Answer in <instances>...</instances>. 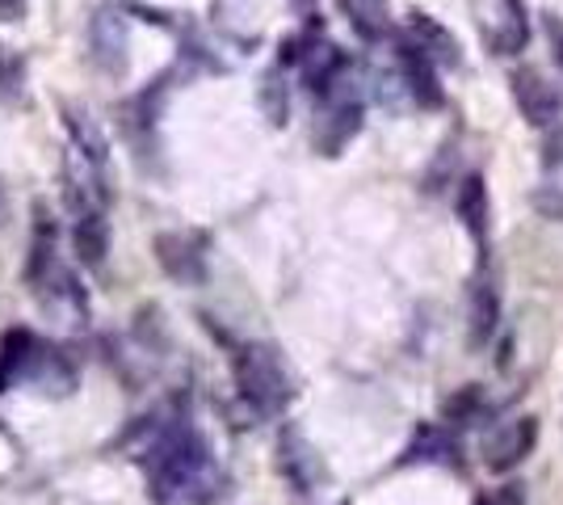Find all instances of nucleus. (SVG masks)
<instances>
[{
	"label": "nucleus",
	"instance_id": "nucleus-1",
	"mask_svg": "<svg viewBox=\"0 0 563 505\" xmlns=\"http://www.w3.org/2000/svg\"><path fill=\"white\" fill-rule=\"evenodd\" d=\"M140 463L152 502L161 505H207L223 488V472L211 442L189 417H168L161 426H152Z\"/></svg>",
	"mask_w": 563,
	"mask_h": 505
},
{
	"label": "nucleus",
	"instance_id": "nucleus-15",
	"mask_svg": "<svg viewBox=\"0 0 563 505\" xmlns=\"http://www.w3.org/2000/svg\"><path fill=\"white\" fill-rule=\"evenodd\" d=\"M454 455H459L454 433H446L442 426H421L417 438L408 442V451L399 455V463H450Z\"/></svg>",
	"mask_w": 563,
	"mask_h": 505
},
{
	"label": "nucleus",
	"instance_id": "nucleus-17",
	"mask_svg": "<svg viewBox=\"0 0 563 505\" xmlns=\"http://www.w3.org/2000/svg\"><path fill=\"white\" fill-rule=\"evenodd\" d=\"M261 110L269 114V122L274 127H282L286 122V114H290V97H286V80H282L278 73H265L261 76Z\"/></svg>",
	"mask_w": 563,
	"mask_h": 505
},
{
	"label": "nucleus",
	"instance_id": "nucleus-21",
	"mask_svg": "<svg viewBox=\"0 0 563 505\" xmlns=\"http://www.w3.org/2000/svg\"><path fill=\"white\" fill-rule=\"evenodd\" d=\"M475 505H521V488H517V484H505L500 493H493V497H479Z\"/></svg>",
	"mask_w": 563,
	"mask_h": 505
},
{
	"label": "nucleus",
	"instance_id": "nucleus-4",
	"mask_svg": "<svg viewBox=\"0 0 563 505\" xmlns=\"http://www.w3.org/2000/svg\"><path fill=\"white\" fill-rule=\"evenodd\" d=\"M320 101V114H316V131H311V140L316 147L324 152V156H336L341 147L350 144L353 135L362 131V114H366V101H362V89L353 85V76L345 73L336 85H332L324 97H316Z\"/></svg>",
	"mask_w": 563,
	"mask_h": 505
},
{
	"label": "nucleus",
	"instance_id": "nucleus-18",
	"mask_svg": "<svg viewBox=\"0 0 563 505\" xmlns=\"http://www.w3.org/2000/svg\"><path fill=\"white\" fill-rule=\"evenodd\" d=\"M341 9L350 13L353 30L362 39H375L378 30H383V0H341Z\"/></svg>",
	"mask_w": 563,
	"mask_h": 505
},
{
	"label": "nucleus",
	"instance_id": "nucleus-13",
	"mask_svg": "<svg viewBox=\"0 0 563 505\" xmlns=\"http://www.w3.org/2000/svg\"><path fill=\"white\" fill-rule=\"evenodd\" d=\"M404 34L424 51V59H429L433 68H459V64H463L459 39H454L438 18L421 13V9H412V13H408V30H404Z\"/></svg>",
	"mask_w": 563,
	"mask_h": 505
},
{
	"label": "nucleus",
	"instance_id": "nucleus-3",
	"mask_svg": "<svg viewBox=\"0 0 563 505\" xmlns=\"http://www.w3.org/2000/svg\"><path fill=\"white\" fill-rule=\"evenodd\" d=\"M18 384H38L51 387V392H71L76 384V371L68 366V359L47 345L43 337L25 333V329H13L0 341V392Z\"/></svg>",
	"mask_w": 563,
	"mask_h": 505
},
{
	"label": "nucleus",
	"instance_id": "nucleus-23",
	"mask_svg": "<svg viewBox=\"0 0 563 505\" xmlns=\"http://www.w3.org/2000/svg\"><path fill=\"white\" fill-rule=\"evenodd\" d=\"M9 219V198H4V186H0V223Z\"/></svg>",
	"mask_w": 563,
	"mask_h": 505
},
{
	"label": "nucleus",
	"instance_id": "nucleus-16",
	"mask_svg": "<svg viewBox=\"0 0 563 505\" xmlns=\"http://www.w3.org/2000/svg\"><path fill=\"white\" fill-rule=\"evenodd\" d=\"M496 312H500V295H496L493 283H479L475 295H471V345H479V341L493 337Z\"/></svg>",
	"mask_w": 563,
	"mask_h": 505
},
{
	"label": "nucleus",
	"instance_id": "nucleus-12",
	"mask_svg": "<svg viewBox=\"0 0 563 505\" xmlns=\"http://www.w3.org/2000/svg\"><path fill=\"white\" fill-rule=\"evenodd\" d=\"M89 47H93V64L106 76L126 73V18L118 9H97L89 22Z\"/></svg>",
	"mask_w": 563,
	"mask_h": 505
},
{
	"label": "nucleus",
	"instance_id": "nucleus-20",
	"mask_svg": "<svg viewBox=\"0 0 563 505\" xmlns=\"http://www.w3.org/2000/svg\"><path fill=\"white\" fill-rule=\"evenodd\" d=\"M542 34H547L551 59L563 68V18H560V13H542Z\"/></svg>",
	"mask_w": 563,
	"mask_h": 505
},
{
	"label": "nucleus",
	"instance_id": "nucleus-8",
	"mask_svg": "<svg viewBox=\"0 0 563 505\" xmlns=\"http://www.w3.org/2000/svg\"><path fill=\"white\" fill-rule=\"evenodd\" d=\"M156 257L165 265L168 278L198 287L207 278V241L198 232H165L156 237Z\"/></svg>",
	"mask_w": 563,
	"mask_h": 505
},
{
	"label": "nucleus",
	"instance_id": "nucleus-11",
	"mask_svg": "<svg viewBox=\"0 0 563 505\" xmlns=\"http://www.w3.org/2000/svg\"><path fill=\"white\" fill-rule=\"evenodd\" d=\"M68 237L76 257L85 265L106 262V253H110V219H106V207H97V202H71Z\"/></svg>",
	"mask_w": 563,
	"mask_h": 505
},
{
	"label": "nucleus",
	"instance_id": "nucleus-19",
	"mask_svg": "<svg viewBox=\"0 0 563 505\" xmlns=\"http://www.w3.org/2000/svg\"><path fill=\"white\" fill-rule=\"evenodd\" d=\"M25 85V59L13 55L9 47H0V97L4 101H18Z\"/></svg>",
	"mask_w": 563,
	"mask_h": 505
},
{
	"label": "nucleus",
	"instance_id": "nucleus-10",
	"mask_svg": "<svg viewBox=\"0 0 563 505\" xmlns=\"http://www.w3.org/2000/svg\"><path fill=\"white\" fill-rule=\"evenodd\" d=\"M534 442H539V421H534V417H514V421H505V426H496V430L488 433V442H484V463H488L493 472H509L521 459H530Z\"/></svg>",
	"mask_w": 563,
	"mask_h": 505
},
{
	"label": "nucleus",
	"instance_id": "nucleus-7",
	"mask_svg": "<svg viewBox=\"0 0 563 505\" xmlns=\"http://www.w3.org/2000/svg\"><path fill=\"white\" fill-rule=\"evenodd\" d=\"M509 85H514L517 110H521V119L530 122V127H560L563 94L539 73V68H517V73L509 76Z\"/></svg>",
	"mask_w": 563,
	"mask_h": 505
},
{
	"label": "nucleus",
	"instance_id": "nucleus-22",
	"mask_svg": "<svg viewBox=\"0 0 563 505\" xmlns=\"http://www.w3.org/2000/svg\"><path fill=\"white\" fill-rule=\"evenodd\" d=\"M25 0H0V22H22Z\"/></svg>",
	"mask_w": 563,
	"mask_h": 505
},
{
	"label": "nucleus",
	"instance_id": "nucleus-6",
	"mask_svg": "<svg viewBox=\"0 0 563 505\" xmlns=\"http://www.w3.org/2000/svg\"><path fill=\"white\" fill-rule=\"evenodd\" d=\"M391 68H396L408 101H417L424 110H442L446 106V89L438 85V68L424 59V51L408 34H396V43H391Z\"/></svg>",
	"mask_w": 563,
	"mask_h": 505
},
{
	"label": "nucleus",
	"instance_id": "nucleus-5",
	"mask_svg": "<svg viewBox=\"0 0 563 505\" xmlns=\"http://www.w3.org/2000/svg\"><path fill=\"white\" fill-rule=\"evenodd\" d=\"M471 18L493 55H517L530 43V18L521 0H471Z\"/></svg>",
	"mask_w": 563,
	"mask_h": 505
},
{
	"label": "nucleus",
	"instance_id": "nucleus-9",
	"mask_svg": "<svg viewBox=\"0 0 563 505\" xmlns=\"http://www.w3.org/2000/svg\"><path fill=\"white\" fill-rule=\"evenodd\" d=\"M278 468L282 476L295 484V493H316V484L329 481V472H324V459L320 451L307 442L299 430H282L278 438Z\"/></svg>",
	"mask_w": 563,
	"mask_h": 505
},
{
	"label": "nucleus",
	"instance_id": "nucleus-14",
	"mask_svg": "<svg viewBox=\"0 0 563 505\" xmlns=\"http://www.w3.org/2000/svg\"><path fill=\"white\" fill-rule=\"evenodd\" d=\"M454 211L463 219V228H467L471 237L479 244H488V228H493V207H488V182L479 177V173H467L463 182H459V190H454Z\"/></svg>",
	"mask_w": 563,
	"mask_h": 505
},
{
	"label": "nucleus",
	"instance_id": "nucleus-2",
	"mask_svg": "<svg viewBox=\"0 0 563 505\" xmlns=\"http://www.w3.org/2000/svg\"><path fill=\"white\" fill-rule=\"evenodd\" d=\"M232 375L240 400L257 417H278L295 400V375H290V366L282 359V350L269 345V341L240 345L232 359Z\"/></svg>",
	"mask_w": 563,
	"mask_h": 505
}]
</instances>
